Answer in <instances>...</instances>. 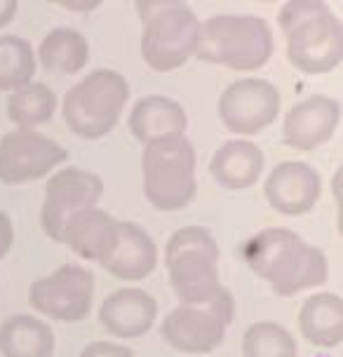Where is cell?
<instances>
[{"instance_id": "cell-1", "label": "cell", "mask_w": 343, "mask_h": 357, "mask_svg": "<svg viewBox=\"0 0 343 357\" xmlns=\"http://www.w3.org/2000/svg\"><path fill=\"white\" fill-rule=\"evenodd\" d=\"M169 284L181 305L209 308L221 322L235 317V298L219 278V245L202 226L179 228L165 247Z\"/></svg>"}, {"instance_id": "cell-2", "label": "cell", "mask_w": 343, "mask_h": 357, "mask_svg": "<svg viewBox=\"0 0 343 357\" xmlns=\"http://www.w3.org/2000/svg\"><path fill=\"white\" fill-rule=\"evenodd\" d=\"M240 254L254 275L266 280L277 296L320 287L329 275L327 254L289 228H266L252 235Z\"/></svg>"}, {"instance_id": "cell-3", "label": "cell", "mask_w": 343, "mask_h": 357, "mask_svg": "<svg viewBox=\"0 0 343 357\" xmlns=\"http://www.w3.org/2000/svg\"><path fill=\"white\" fill-rule=\"evenodd\" d=\"M291 66L306 75L334 71L343 59L341 19L322 0H289L277 12Z\"/></svg>"}, {"instance_id": "cell-4", "label": "cell", "mask_w": 343, "mask_h": 357, "mask_svg": "<svg viewBox=\"0 0 343 357\" xmlns=\"http://www.w3.org/2000/svg\"><path fill=\"white\" fill-rule=\"evenodd\" d=\"M273 31L259 15H214L200 22L195 56L233 71H259L270 61Z\"/></svg>"}, {"instance_id": "cell-5", "label": "cell", "mask_w": 343, "mask_h": 357, "mask_svg": "<svg viewBox=\"0 0 343 357\" xmlns=\"http://www.w3.org/2000/svg\"><path fill=\"white\" fill-rule=\"evenodd\" d=\"M130 101V82L113 68H94L63 94L61 116L73 137L97 142L116 130Z\"/></svg>"}, {"instance_id": "cell-6", "label": "cell", "mask_w": 343, "mask_h": 357, "mask_svg": "<svg viewBox=\"0 0 343 357\" xmlns=\"http://www.w3.org/2000/svg\"><path fill=\"white\" fill-rule=\"evenodd\" d=\"M142 15V56L153 71L169 73L195 56L200 19L179 0L137 3Z\"/></svg>"}, {"instance_id": "cell-7", "label": "cell", "mask_w": 343, "mask_h": 357, "mask_svg": "<svg viewBox=\"0 0 343 357\" xmlns=\"http://www.w3.org/2000/svg\"><path fill=\"white\" fill-rule=\"evenodd\" d=\"M144 197L158 212H181L198 193L195 149L186 137L151 142L142 153Z\"/></svg>"}, {"instance_id": "cell-8", "label": "cell", "mask_w": 343, "mask_h": 357, "mask_svg": "<svg viewBox=\"0 0 343 357\" xmlns=\"http://www.w3.org/2000/svg\"><path fill=\"white\" fill-rule=\"evenodd\" d=\"M97 280L78 264H63L29 287V305L54 322H82L92 312Z\"/></svg>"}, {"instance_id": "cell-9", "label": "cell", "mask_w": 343, "mask_h": 357, "mask_svg": "<svg viewBox=\"0 0 343 357\" xmlns=\"http://www.w3.org/2000/svg\"><path fill=\"white\" fill-rule=\"evenodd\" d=\"M104 195L99 174L82 167L56 169L45 183V200L40 207V226L49 240L63 242V231L75 214L97 207Z\"/></svg>"}, {"instance_id": "cell-10", "label": "cell", "mask_w": 343, "mask_h": 357, "mask_svg": "<svg viewBox=\"0 0 343 357\" xmlns=\"http://www.w3.org/2000/svg\"><path fill=\"white\" fill-rule=\"evenodd\" d=\"M280 89L264 78H243L231 82L219 97L217 111L228 132L254 137L275 123L280 116Z\"/></svg>"}, {"instance_id": "cell-11", "label": "cell", "mask_w": 343, "mask_h": 357, "mask_svg": "<svg viewBox=\"0 0 343 357\" xmlns=\"http://www.w3.org/2000/svg\"><path fill=\"white\" fill-rule=\"evenodd\" d=\"M68 153L38 130H19L0 137V181L8 186L38 181L66 162Z\"/></svg>"}, {"instance_id": "cell-12", "label": "cell", "mask_w": 343, "mask_h": 357, "mask_svg": "<svg viewBox=\"0 0 343 357\" xmlns=\"http://www.w3.org/2000/svg\"><path fill=\"white\" fill-rule=\"evenodd\" d=\"M264 193L277 214L301 216L317 205L322 195V176L313 165L287 160L270 169L266 176Z\"/></svg>"}, {"instance_id": "cell-13", "label": "cell", "mask_w": 343, "mask_h": 357, "mask_svg": "<svg viewBox=\"0 0 343 357\" xmlns=\"http://www.w3.org/2000/svg\"><path fill=\"white\" fill-rule=\"evenodd\" d=\"M160 339L179 353L207 355L226 339V324L209 308L179 305L160 324Z\"/></svg>"}, {"instance_id": "cell-14", "label": "cell", "mask_w": 343, "mask_h": 357, "mask_svg": "<svg viewBox=\"0 0 343 357\" xmlns=\"http://www.w3.org/2000/svg\"><path fill=\"white\" fill-rule=\"evenodd\" d=\"M341 125V104L334 97L315 94L298 101L287 111L282 139L294 151H315L327 144Z\"/></svg>"}, {"instance_id": "cell-15", "label": "cell", "mask_w": 343, "mask_h": 357, "mask_svg": "<svg viewBox=\"0 0 343 357\" xmlns=\"http://www.w3.org/2000/svg\"><path fill=\"white\" fill-rule=\"evenodd\" d=\"M158 320V301L146 289L123 287L99 305V322L113 339H142Z\"/></svg>"}, {"instance_id": "cell-16", "label": "cell", "mask_w": 343, "mask_h": 357, "mask_svg": "<svg viewBox=\"0 0 343 357\" xmlns=\"http://www.w3.org/2000/svg\"><path fill=\"white\" fill-rule=\"evenodd\" d=\"M155 266L158 247L153 238L139 223L120 221L118 242L101 268L123 282H142L155 271Z\"/></svg>"}, {"instance_id": "cell-17", "label": "cell", "mask_w": 343, "mask_h": 357, "mask_svg": "<svg viewBox=\"0 0 343 357\" xmlns=\"http://www.w3.org/2000/svg\"><path fill=\"white\" fill-rule=\"evenodd\" d=\"M127 127H130L132 137L146 146L151 142H160V139L186 137L188 116L179 101L165 97V94H148L132 106Z\"/></svg>"}, {"instance_id": "cell-18", "label": "cell", "mask_w": 343, "mask_h": 357, "mask_svg": "<svg viewBox=\"0 0 343 357\" xmlns=\"http://www.w3.org/2000/svg\"><path fill=\"white\" fill-rule=\"evenodd\" d=\"M120 221L116 216L99 207L85 209V212L75 214L68 221L66 231H63V242L73 254H78L80 259L94 261V264H104L109 259L118 242Z\"/></svg>"}, {"instance_id": "cell-19", "label": "cell", "mask_w": 343, "mask_h": 357, "mask_svg": "<svg viewBox=\"0 0 343 357\" xmlns=\"http://www.w3.org/2000/svg\"><path fill=\"white\" fill-rule=\"evenodd\" d=\"M266 155L254 142L231 139L214 151L209 160V174L226 190H247L261 178Z\"/></svg>"}, {"instance_id": "cell-20", "label": "cell", "mask_w": 343, "mask_h": 357, "mask_svg": "<svg viewBox=\"0 0 343 357\" xmlns=\"http://www.w3.org/2000/svg\"><path fill=\"white\" fill-rule=\"evenodd\" d=\"M298 331L310 346L336 348L343 341V298L332 291L308 296L298 310Z\"/></svg>"}, {"instance_id": "cell-21", "label": "cell", "mask_w": 343, "mask_h": 357, "mask_svg": "<svg viewBox=\"0 0 343 357\" xmlns=\"http://www.w3.org/2000/svg\"><path fill=\"white\" fill-rule=\"evenodd\" d=\"M54 348V331L40 317L17 312L0 322V355L3 357H52Z\"/></svg>"}, {"instance_id": "cell-22", "label": "cell", "mask_w": 343, "mask_h": 357, "mask_svg": "<svg viewBox=\"0 0 343 357\" xmlns=\"http://www.w3.org/2000/svg\"><path fill=\"white\" fill-rule=\"evenodd\" d=\"M36 59L52 75H75L90 61V43L78 29L56 26L38 45Z\"/></svg>"}, {"instance_id": "cell-23", "label": "cell", "mask_w": 343, "mask_h": 357, "mask_svg": "<svg viewBox=\"0 0 343 357\" xmlns=\"http://www.w3.org/2000/svg\"><path fill=\"white\" fill-rule=\"evenodd\" d=\"M56 113V94L45 82H29L8 97V118L19 130H36Z\"/></svg>"}, {"instance_id": "cell-24", "label": "cell", "mask_w": 343, "mask_h": 357, "mask_svg": "<svg viewBox=\"0 0 343 357\" xmlns=\"http://www.w3.org/2000/svg\"><path fill=\"white\" fill-rule=\"evenodd\" d=\"M36 50L17 33L0 36V92H15L36 78Z\"/></svg>"}, {"instance_id": "cell-25", "label": "cell", "mask_w": 343, "mask_h": 357, "mask_svg": "<svg viewBox=\"0 0 343 357\" xmlns=\"http://www.w3.org/2000/svg\"><path fill=\"white\" fill-rule=\"evenodd\" d=\"M296 353L298 346L294 334L277 322H254L243 336L245 357H296Z\"/></svg>"}, {"instance_id": "cell-26", "label": "cell", "mask_w": 343, "mask_h": 357, "mask_svg": "<svg viewBox=\"0 0 343 357\" xmlns=\"http://www.w3.org/2000/svg\"><path fill=\"white\" fill-rule=\"evenodd\" d=\"M78 357H135L130 348L113 341H92L80 350Z\"/></svg>"}, {"instance_id": "cell-27", "label": "cell", "mask_w": 343, "mask_h": 357, "mask_svg": "<svg viewBox=\"0 0 343 357\" xmlns=\"http://www.w3.org/2000/svg\"><path fill=\"white\" fill-rule=\"evenodd\" d=\"M15 245V223L8 212H0V259H5Z\"/></svg>"}, {"instance_id": "cell-28", "label": "cell", "mask_w": 343, "mask_h": 357, "mask_svg": "<svg viewBox=\"0 0 343 357\" xmlns=\"http://www.w3.org/2000/svg\"><path fill=\"white\" fill-rule=\"evenodd\" d=\"M17 12H19V0H0V29L12 24Z\"/></svg>"}, {"instance_id": "cell-29", "label": "cell", "mask_w": 343, "mask_h": 357, "mask_svg": "<svg viewBox=\"0 0 343 357\" xmlns=\"http://www.w3.org/2000/svg\"><path fill=\"white\" fill-rule=\"evenodd\" d=\"M61 8L71 10V12H90L94 8H99L101 3H92V0H87V3H59Z\"/></svg>"}, {"instance_id": "cell-30", "label": "cell", "mask_w": 343, "mask_h": 357, "mask_svg": "<svg viewBox=\"0 0 343 357\" xmlns=\"http://www.w3.org/2000/svg\"><path fill=\"white\" fill-rule=\"evenodd\" d=\"M341 176H343V172L336 169V176L332 178V193L336 197V205H341Z\"/></svg>"}]
</instances>
